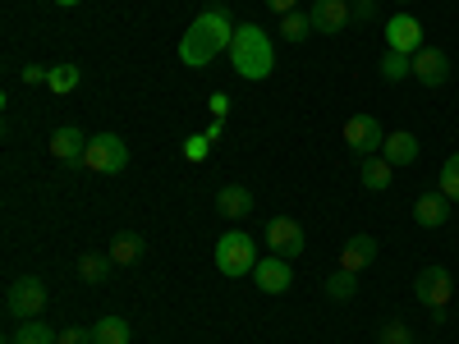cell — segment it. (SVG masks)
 I'll return each mask as SVG.
<instances>
[{"instance_id": "cell-1", "label": "cell", "mask_w": 459, "mask_h": 344, "mask_svg": "<svg viewBox=\"0 0 459 344\" xmlns=\"http://www.w3.org/2000/svg\"><path fill=\"white\" fill-rule=\"evenodd\" d=\"M235 19H230V10L225 5H212V10H203L194 23L184 28V37H179V64H188V69H203V64H212L216 56H225L230 51V42H235Z\"/></svg>"}, {"instance_id": "cell-2", "label": "cell", "mask_w": 459, "mask_h": 344, "mask_svg": "<svg viewBox=\"0 0 459 344\" xmlns=\"http://www.w3.org/2000/svg\"><path fill=\"white\" fill-rule=\"evenodd\" d=\"M225 56H230L239 79H248V83H262L266 73L276 69V47H272V37H266V28H257V23H239Z\"/></svg>"}, {"instance_id": "cell-3", "label": "cell", "mask_w": 459, "mask_h": 344, "mask_svg": "<svg viewBox=\"0 0 459 344\" xmlns=\"http://www.w3.org/2000/svg\"><path fill=\"white\" fill-rule=\"evenodd\" d=\"M212 257H216V271L230 276V280L253 276V266L262 262V257H257V244L244 235V229H230V235H221L216 248H212Z\"/></svg>"}, {"instance_id": "cell-4", "label": "cell", "mask_w": 459, "mask_h": 344, "mask_svg": "<svg viewBox=\"0 0 459 344\" xmlns=\"http://www.w3.org/2000/svg\"><path fill=\"white\" fill-rule=\"evenodd\" d=\"M83 166H88L92 175H120V170L129 166V147H125V138H120V133H97V138L88 142Z\"/></svg>"}, {"instance_id": "cell-5", "label": "cell", "mask_w": 459, "mask_h": 344, "mask_svg": "<svg viewBox=\"0 0 459 344\" xmlns=\"http://www.w3.org/2000/svg\"><path fill=\"white\" fill-rule=\"evenodd\" d=\"M413 294H418V303H423V308H432L437 317H446L450 298H455V280H450L446 266H423V271H418V280H413Z\"/></svg>"}, {"instance_id": "cell-6", "label": "cell", "mask_w": 459, "mask_h": 344, "mask_svg": "<svg viewBox=\"0 0 459 344\" xmlns=\"http://www.w3.org/2000/svg\"><path fill=\"white\" fill-rule=\"evenodd\" d=\"M42 308H47V285L37 280V276H23V280L10 285V294H5V313H10L14 322L42 317Z\"/></svg>"}, {"instance_id": "cell-7", "label": "cell", "mask_w": 459, "mask_h": 344, "mask_svg": "<svg viewBox=\"0 0 459 344\" xmlns=\"http://www.w3.org/2000/svg\"><path fill=\"white\" fill-rule=\"evenodd\" d=\"M381 142H386V129H381L377 115H354V120H344V147L354 151V157H377Z\"/></svg>"}, {"instance_id": "cell-8", "label": "cell", "mask_w": 459, "mask_h": 344, "mask_svg": "<svg viewBox=\"0 0 459 344\" xmlns=\"http://www.w3.org/2000/svg\"><path fill=\"white\" fill-rule=\"evenodd\" d=\"M386 51L418 56V51H423V23H418L413 14H391L386 19Z\"/></svg>"}, {"instance_id": "cell-9", "label": "cell", "mask_w": 459, "mask_h": 344, "mask_svg": "<svg viewBox=\"0 0 459 344\" xmlns=\"http://www.w3.org/2000/svg\"><path fill=\"white\" fill-rule=\"evenodd\" d=\"M266 248H272L276 257H299L303 253V225L290 220V216H276V220H266Z\"/></svg>"}, {"instance_id": "cell-10", "label": "cell", "mask_w": 459, "mask_h": 344, "mask_svg": "<svg viewBox=\"0 0 459 344\" xmlns=\"http://www.w3.org/2000/svg\"><path fill=\"white\" fill-rule=\"evenodd\" d=\"M253 285L262 289V294H285L290 285H294V271H290V257H262L257 266H253Z\"/></svg>"}, {"instance_id": "cell-11", "label": "cell", "mask_w": 459, "mask_h": 344, "mask_svg": "<svg viewBox=\"0 0 459 344\" xmlns=\"http://www.w3.org/2000/svg\"><path fill=\"white\" fill-rule=\"evenodd\" d=\"M413 79L423 83V88H441L450 79V56L437 51V47H423L413 56Z\"/></svg>"}, {"instance_id": "cell-12", "label": "cell", "mask_w": 459, "mask_h": 344, "mask_svg": "<svg viewBox=\"0 0 459 344\" xmlns=\"http://www.w3.org/2000/svg\"><path fill=\"white\" fill-rule=\"evenodd\" d=\"M308 14H313V28L326 32V37L331 32H344V28L354 23V5H350V0H317Z\"/></svg>"}, {"instance_id": "cell-13", "label": "cell", "mask_w": 459, "mask_h": 344, "mask_svg": "<svg viewBox=\"0 0 459 344\" xmlns=\"http://www.w3.org/2000/svg\"><path fill=\"white\" fill-rule=\"evenodd\" d=\"M88 133L83 129H74V125H65V129H56L51 133V157L56 161H65V166H74V161H83L88 157Z\"/></svg>"}, {"instance_id": "cell-14", "label": "cell", "mask_w": 459, "mask_h": 344, "mask_svg": "<svg viewBox=\"0 0 459 344\" xmlns=\"http://www.w3.org/2000/svg\"><path fill=\"white\" fill-rule=\"evenodd\" d=\"M413 220L423 225V229H441L450 220V198L441 194V188H437V194H423V198L413 202Z\"/></svg>"}, {"instance_id": "cell-15", "label": "cell", "mask_w": 459, "mask_h": 344, "mask_svg": "<svg viewBox=\"0 0 459 344\" xmlns=\"http://www.w3.org/2000/svg\"><path fill=\"white\" fill-rule=\"evenodd\" d=\"M377 262V239L372 235H354L350 244H344V253H340V271H363V266H372Z\"/></svg>"}, {"instance_id": "cell-16", "label": "cell", "mask_w": 459, "mask_h": 344, "mask_svg": "<svg viewBox=\"0 0 459 344\" xmlns=\"http://www.w3.org/2000/svg\"><path fill=\"white\" fill-rule=\"evenodd\" d=\"M381 157H386L391 166H413V161H418V138H413L409 129L386 133V142H381Z\"/></svg>"}, {"instance_id": "cell-17", "label": "cell", "mask_w": 459, "mask_h": 344, "mask_svg": "<svg viewBox=\"0 0 459 344\" xmlns=\"http://www.w3.org/2000/svg\"><path fill=\"white\" fill-rule=\"evenodd\" d=\"M216 211L230 216V220H244L253 211V194H248L244 184H225L221 194H216Z\"/></svg>"}, {"instance_id": "cell-18", "label": "cell", "mask_w": 459, "mask_h": 344, "mask_svg": "<svg viewBox=\"0 0 459 344\" xmlns=\"http://www.w3.org/2000/svg\"><path fill=\"white\" fill-rule=\"evenodd\" d=\"M391 175H395V166H391L386 157H363V161H359V184L368 188V194L391 188Z\"/></svg>"}, {"instance_id": "cell-19", "label": "cell", "mask_w": 459, "mask_h": 344, "mask_svg": "<svg viewBox=\"0 0 459 344\" xmlns=\"http://www.w3.org/2000/svg\"><path fill=\"white\" fill-rule=\"evenodd\" d=\"M10 344H60V335L47 326V322H19L14 326V335H10Z\"/></svg>"}, {"instance_id": "cell-20", "label": "cell", "mask_w": 459, "mask_h": 344, "mask_svg": "<svg viewBox=\"0 0 459 344\" xmlns=\"http://www.w3.org/2000/svg\"><path fill=\"white\" fill-rule=\"evenodd\" d=\"M317 28H313V14H303V10H290V14H281V37L285 42H308Z\"/></svg>"}, {"instance_id": "cell-21", "label": "cell", "mask_w": 459, "mask_h": 344, "mask_svg": "<svg viewBox=\"0 0 459 344\" xmlns=\"http://www.w3.org/2000/svg\"><path fill=\"white\" fill-rule=\"evenodd\" d=\"M381 79H386V83H404V79H413V56H404V51H386V56H381Z\"/></svg>"}, {"instance_id": "cell-22", "label": "cell", "mask_w": 459, "mask_h": 344, "mask_svg": "<svg viewBox=\"0 0 459 344\" xmlns=\"http://www.w3.org/2000/svg\"><path fill=\"white\" fill-rule=\"evenodd\" d=\"M79 83H83V69H79V64H51V79H47V88H51L56 97H69Z\"/></svg>"}, {"instance_id": "cell-23", "label": "cell", "mask_w": 459, "mask_h": 344, "mask_svg": "<svg viewBox=\"0 0 459 344\" xmlns=\"http://www.w3.org/2000/svg\"><path fill=\"white\" fill-rule=\"evenodd\" d=\"M92 344H129V322L125 317H101L92 326Z\"/></svg>"}, {"instance_id": "cell-24", "label": "cell", "mask_w": 459, "mask_h": 344, "mask_svg": "<svg viewBox=\"0 0 459 344\" xmlns=\"http://www.w3.org/2000/svg\"><path fill=\"white\" fill-rule=\"evenodd\" d=\"M143 257V239L138 235H115L110 239V262L115 266H129V262H138Z\"/></svg>"}, {"instance_id": "cell-25", "label": "cell", "mask_w": 459, "mask_h": 344, "mask_svg": "<svg viewBox=\"0 0 459 344\" xmlns=\"http://www.w3.org/2000/svg\"><path fill=\"white\" fill-rule=\"evenodd\" d=\"M110 266H115V262H110V253H106V257L88 253V257H79V276H83L88 285H101V280L110 276Z\"/></svg>"}, {"instance_id": "cell-26", "label": "cell", "mask_w": 459, "mask_h": 344, "mask_svg": "<svg viewBox=\"0 0 459 344\" xmlns=\"http://www.w3.org/2000/svg\"><path fill=\"white\" fill-rule=\"evenodd\" d=\"M437 188H441V194H446L450 202H459V151H455V157L441 166V175H437Z\"/></svg>"}, {"instance_id": "cell-27", "label": "cell", "mask_w": 459, "mask_h": 344, "mask_svg": "<svg viewBox=\"0 0 459 344\" xmlns=\"http://www.w3.org/2000/svg\"><path fill=\"white\" fill-rule=\"evenodd\" d=\"M354 289H359V276H354V271H335V276L326 280V294H331L335 303H344Z\"/></svg>"}, {"instance_id": "cell-28", "label": "cell", "mask_w": 459, "mask_h": 344, "mask_svg": "<svg viewBox=\"0 0 459 344\" xmlns=\"http://www.w3.org/2000/svg\"><path fill=\"white\" fill-rule=\"evenodd\" d=\"M381 344H413V335H409L404 322H386L381 326Z\"/></svg>"}, {"instance_id": "cell-29", "label": "cell", "mask_w": 459, "mask_h": 344, "mask_svg": "<svg viewBox=\"0 0 459 344\" xmlns=\"http://www.w3.org/2000/svg\"><path fill=\"white\" fill-rule=\"evenodd\" d=\"M212 142H216L212 133H198V138H188V142H184V157H188V161H203Z\"/></svg>"}, {"instance_id": "cell-30", "label": "cell", "mask_w": 459, "mask_h": 344, "mask_svg": "<svg viewBox=\"0 0 459 344\" xmlns=\"http://www.w3.org/2000/svg\"><path fill=\"white\" fill-rule=\"evenodd\" d=\"M19 79H23L28 88H37V83H47V79H51V69H42V64H23V69H19Z\"/></svg>"}, {"instance_id": "cell-31", "label": "cell", "mask_w": 459, "mask_h": 344, "mask_svg": "<svg viewBox=\"0 0 459 344\" xmlns=\"http://www.w3.org/2000/svg\"><path fill=\"white\" fill-rule=\"evenodd\" d=\"M60 344H92V331H79V326H69V331H60Z\"/></svg>"}, {"instance_id": "cell-32", "label": "cell", "mask_w": 459, "mask_h": 344, "mask_svg": "<svg viewBox=\"0 0 459 344\" xmlns=\"http://www.w3.org/2000/svg\"><path fill=\"white\" fill-rule=\"evenodd\" d=\"M212 110H216V120H221V115L230 110V97H225V92H216V97H212Z\"/></svg>"}, {"instance_id": "cell-33", "label": "cell", "mask_w": 459, "mask_h": 344, "mask_svg": "<svg viewBox=\"0 0 459 344\" xmlns=\"http://www.w3.org/2000/svg\"><path fill=\"white\" fill-rule=\"evenodd\" d=\"M354 19H359V23H368V19H377V5H354Z\"/></svg>"}, {"instance_id": "cell-34", "label": "cell", "mask_w": 459, "mask_h": 344, "mask_svg": "<svg viewBox=\"0 0 459 344\" xmlns=\"http://www.w3.org/2000/svg\"><path fill=\"white\" fill-rule=\"evenodd\" d=\"M266 10H276V14H290V10H294V0H266Z\"/></svg>"}, {"instance_id": "cell-35", "label": "cell", "mask_w": 459, "mask_h": 344, "mask_svg": "<svg viewBox=\"0 0 459 344\" xmlns=\"http://www.w3.org/2000/svg\"><path fill=\"white\" fill-rule=\"evenodd\" d=\"M56 5H60V10H69V5H79V0H56Z\"/></svg>"}, {"instance_id": "cell-36", "label": "cell", "mask_w": 459, "mask_h": 344, "mask_svg": "<svg viewBox=\"0 0 459 344\" xmlns=\"http://www.w3.org/2000/svg\"><path fill=\"white\" fill-rule=\"evenodd\" d=\"M354 5H377V0H354Z\"/></svg>"}, {"instance_id": "cell-37", "label": "cell", "mask_w": 459, "mask_h": 344, "mask_svg": "<svg viewBox=\"0 0 459 344\" xmlns=\"http://www.w3.org/2000/svg\"><path fill=\"white\" fill-rule=\"evenodd\" d=\"M395 5H413V0H395Z\"/></svg>"}]
</instances>
